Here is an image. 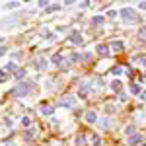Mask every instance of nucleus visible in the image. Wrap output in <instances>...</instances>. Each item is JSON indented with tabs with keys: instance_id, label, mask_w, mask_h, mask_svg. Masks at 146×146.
<instances>
[{
	"instance_id": "dca6fc26",
	"label": "nucleus",
	"mask_w": 146,
	"mask_h": 146,
	"mask_svg": "<svg viewBox=\"0 0 146 146\" xmlns=\"http://www.w3.org/2000/svg\"><path fill=\"white\" fill-rule=\"evenodd\" d=\"M92 22H94V25H103L105 18H103V16H94V20H92Z\"/></svg>"
},
{
	"instance_id": "f03ea898",
	"label": "nucleus",
	"mask_w": 146,
	"mask_h": 146,
	"mask_svg": "<svg viewBox=\"0 0 146 146\" xmlns=\"http://www.w3.org/2000/svg\"><path fill=\"white\" fill-rule=\"evenodd\" d=\"M121 18L125 23H135L136 22V12L135 8H123L121 10Z\"/></svg>"
},
{
	"instance_id": "e433bc0d",
	"label": "nucleus",
	"mask_w": 146,
	"mask_h": 146,
	"mask_svg": "<svg viewBox=\"0 0 146 146\" xmlns=\"http://www.w3.org/2000/svg\"><path fill=\"white\" fill-rule=\"evenodd\" d=\"M142 146H146V144H142Z\"/></svg>"
},
{
	"instance_id": "7ed1b4c3",
	"label": "nucleus",
	"mask_w": 146,
	"mask_h": 146,
	"mask_svg": "<svg viewBox=\"0 0 146 146\" xmlns=\"http://www.w3.org/2000/svg\"><path fill=\"white\" fill-rule=\"evenodd\" d=\"M90 90H92V82H82L80 88H78V96H80V98H86Z\"/></svg>"
},
{
	"instance_id": "9b49d317",
	"label": "nucleus",
	"mask_w": 146,
	"mask_h": 146,
	"mask_svg": "<svg viewBox=\"0 0 146 146\" xmlns=\"http://www.w3.org/2000/svg\"><path fill=\"white\" fill-rule=\"evenodd\" d=\"M51 62H53V64H60V66H62V64H64V62H62V55H60V53H55V55L51 56Z\"/></svg>"
},
{
	"instance_id": "423d86ee",
	"label": "nucleus",
	"mask_w": 146,
	"mask_h": 146,
	"mask_svg": "<svg viewBox=\"0 0 146 146\" xmlns=\"http://www.w3.org/2000/svg\"><path fill=\"white\" fill-rule=\"evenodd\" d=\"M68 41H72L74 45H82V35H80V31H72V33L68 35Z\"/></svg>"
},
{
	"instance_id": "0eeeda50",
	"label": "nucleus",
	"mask_w": 146,
	"mask_h": 146,
	"mask_svg": "<svg viewBox=\"0 0 146 146\" xmlns=\"http://www.w3.org/2000/svg\"><path fill=\"white\" fill-rule=\"evenodd\" d=\"M84 119H86L90 125H94V123L100 121V117H98V113H96V111H86V117H84Z\"/></svg>"
},
{
	"instance_id": "6ab92c4d",
	"label": "nucleus",
	"mask_w": 146,
	"mask_h": 146,
	"mask_svg": "<svg viewBox=\"0 0 146 146\" xmlns=\"http://www.w3.org/2000/svg\"><path fill=\"white\" fill-rule=\"evenodd\" d=\"M35 135H37V129H35V127H31V129L25 133V138H31V136H35Z\"/></svg>"
},
{
	"instance_id": "4be33fe9",
	"label": "nucleus",
	"mask_w": 146,
	"mask_h": 146,
	"mask_svg": "<svg viewBox=\"0 0 146 146\" xmlns=\"http://www.w3.org/2000/svg\"><path fill=\"white\" fill-rule=\"evenodd\" d=\"M84 142H86V136H84V135L76 136V144H78V146H82V144H84Z\"/></svg>"
},
{
	"instance_id": "7c9ffc66",
	"label": "nucleus",
	"mask_w": 146,
	"mask_h": 146,
	"mask_svg": "<svg viewBox=\"0 0 146 146\" xmlns=\"http://www.w3.org/2000/svg\"><path fill=\"white\" fill-rule=\"evenodd\" d=\"M39 8H49V2H45V0H41V2H39Z\"/></svg>"
},
{
	"instance_id": "f704fd0d",
	"label": "nucleus",
	"mask_w": 146,
	"mask_h": 146,
	"mask_svg": "<svg viewBox=\"0 0 146 146\" xmlns=\"http://www.w3.org/2000/svg\"><path fill=\"white\" fill-rule=\"evenodd\" d=\"M4 53H6V47H0V56L4 55Z\"/></svg>"
},
{
	"instance_id": "20e7f679",
	"label": "nucleus",
	"mask_w": 146,
	"mask_h": 146,
	"mask_svg": "<svg viewBox=\"0 0 146 146\" xmlns=\"http://www.w3.org/2000/svg\"><path fill=\"white\" fill-rule=\"evenodd\" d=\"M58 105H60V107H72V105H76V98L66 96V98H62V100L58 101Z\"/></svg>"
},
{
	"instance_id": "5701e85b",
	"label": "nucleus",
	"mask_w": 146,
	"mask_h": 146,
	"mask_svg": "<svg viewBox=\"0 0 146 146\" xmlns=\"http://www.w3.org/2000/svg\"><path fill=\"white\" fill-rule=\"evenodd\" d=\"M90 138H92V142H94V144H96V146H98V144H100V142H101V138H100V136H98V135H92Z\"/></svg>"
},
{
	"instance_id": "f3484780",
	"label": "nucleus",
	"mask_w": 146,
	"mask_h": 146,
	"mask_svg": "<svg viewBox=\"0 0 146 146\" xmlns=\"http://www.w3.org/2000/svg\"><path fill=\"white\" fill-rule=\"evenodd\" d=\"M14 76H16V80H22V78H25V70H23V68L16 70V74H14Z\"/></svg>"
},
{
	"instance_id": "412c9836",
	"label": "nucleus",
	"mask_w": 146,
	"mask_h": 146,
	"mask_svg": "<svg viewBox=\"0 0 146 146\" xmlns=\"http://www.w3.org/2000/svg\"><path fill=\"white\" fill-rule=\"evenodd\" d=\"M20 6V2H8L6 4V10H14V8H18Z\"/></svg>"
},
{
	"instance_id": "2eb2a0df",
	"label": "nucleus",
	"mask_w": 146,
	"mask_h": 146,
	"mask_svg": "<svg viewBox=\"0 0 146 146\" xmlns=\"http://www.w3.org/2000/svg\"><path fill=\"white\" fill-rule=\"evenodd\" d=\"M125 135H129V136H135V135H136V127H135V125H129V127L125 129Z\"/></svg>"
},
{
	"instance_id": "6e6552de",
	"label": "nucleus",
	"mask_w": 146,
	"mask_h": 146,
	"mask_svg": "<svg viewBox=\"0 0 146 146\" xmlns=\"http://www.w3.org/2000/svg\"><path fill=\"white\" fill-rule=\"evenodd\" d=\"M96 53H100L101 56H107L109 55V47L103 45V43H100V45H96Z\"/></svg>"
},
{
	"instance_id": "2f4dec72",
	"label": "nucleus",
	"mask_w": 146,
	"mask_h": 146,
	"mask_svg": "<svg viewBox=\"0 0 146 146\" xmlns=\"http://www.w3.org/2000/svg\"><path fill=\"white\" fill-rule=\"evenodd\" d=\"M88 6H90V2H88V0H84V2H80V8H88Z\"/></svg>"
},
{
	"instance_id": "aec40b11",
	"label": "nucleus",
	"mask_w": 146,
	"mask_h": 146,
	"mask_svg": "<svg viewBox=\"0 0 146 146\" xmlns=\"http://www.w3.org/2000/svg\"><path fill=\"white\" fill-rule=\"evenodd\" d=\"M131 94H140V86L138 84H131Z\"/></svg>"
},
{
	"instance_id": "a878e982",
	"label": "nucleus",
	"mask_w": 146,
	"mask_h": 146,
	"mask_svg": "<svg viewBox=\"0 0 146 146\" xmlns=\"http://www.w3.org/2000/svg\"><path fill=\"white\" fill-rule=\"evenodd\" d=\"M6 80H8V74L4 70H0V82H6Z\"/></svg>"
},
{
	"instance_id": "4468645a",
	"label": "nucleus",
	"mask_w": 146,
	"mask_h": 146,
	"mask_svg": "<svg viewBox=\"0 0 146 146\" xmlns=\"http://www.w3.org/2000/svg\"><path fill=\"white\" fill-rule=\"evenodd\" d=\"M111 90L113 92H121L123 90V82H121V80H113L111 82Z\"/></svg>"
},
{
	"instance_id": "cd10ccee",
	"label": "nucleus",
	"mask_w": 146,
	"mask_h": 146,
	"mask_svg": "<svg viewBox=\"0 0 146 146\" xmlns=\"http://www.w3.org/2000/svg\"><path fill=\"white\" fill-rule=\"evenodd\" d=\"M22 125H23V127H29V125H31L29 117H23V119H22Z\"/></svg>"
},
{
	"instance_id": "393cba45",
	"label": "nucleus",
	"mask_w": 146,
	"mask_h": 146,
	"mask_svg": "<svg viewBox=\"0 0 146 146\" xmlns=\"http://www.w3.org/2000/svg\"><path fill=\"white\" fill-rule=\"evenodd\" d=\"M111 72H113V74H115V76H119V74L123 72V68H121V66H115V68H113V70H111Z\"/></svg>"
},
{
	"instance_id": "a211bd4d",
	"label": "nucleus",
	"mask_w": 146,
	"mask_h": 146,
	"mask_svg": "<svg viewBox=\"0 0 146 146\" xmlns=\"http://www.w3.org/2000/svg\"><path fill=\"white\" fill-rule=\"evenodd\" d=\"M43 39H49V41H53V39H55V35L51 33V31H47V29H43Z\"/></svg>"
},
{
	"instance_id": "72a5a7b5",
	"label": "nucleus",
	"mask_w": 146,
	"mask_h": 146,
	"mask_svg": "<svg viewBox=\"0 0 146 146\" xmlns=\"http://www.w3.org/2000/svg\"><path fill=\"white\" fill-rule=\"evenodd\" d=\"M138 8H140V10H146V2H140V4H138Z\"/></svg>"
},
{
	"instance_id": "9d476101",
	"label": "nucleus",
	"mask_w": 146,
	"mask_h": 146,
	"mask_svg": "<svg viewBox=\"0 0 146 146\" xmlns=\"http://www.w3.org/2000/svg\"><path fill=\"white\" fill-rule=\"evenodd\" d=\"M142 142V135H135V136H129L127 144H140Z\"/></svg>"
},
{
	"instance_id": "c9c22d12",
	"label": "nucleus",
	"mask_w": 146,
	"mask_h": 146,
	"mask_svg": "<svg viewBox=\"0 0 146 146\" xmlns=\"http://www.w3.org/2000/svg\"><path fill=\"white\" fill-rule=\"evenodd\" d=\"M0 43H2V37H0Z\"/></svg>"
},
{
	"instance_id": "c756f323",
	"label": "nucleus",
	"mask_w": 146,
	"mask_h": 146,
	"mask_svg": "<svg viewBox=\"0 0 146 146\" xmlns=\"http://www.w3.org/2000/svg\"><path fill=\"white\" fill-rule=\"evenodd\" d=\"M138 37H140V39H146V27H144V29L140 27V31H138Z\"/></svg>"
},
{
	"instance_id": "b1692460",
	"label": "nucleus",
	"mask_w": 146,
	"mask_h": 146,
	"mask_svg": "<svg viewBox=\"0 0 146 146\" xmlns=\"http://www.w3.org/2000/svg\"><path fill=\"white\" fill-rule=\"evenodd\" d=\"M113 111H115V105H109V103H107V105H105V113H109V115H111Z\"/></svg>"
},
{
	"instance_id": "c85d7f7f",
	"label": "nucleus",
	"mask_w": 146,
	"mask_h": 146,
	"mask_svg": "<svg viewBox=\"0 0 146 146\" xmlns=\"http://www.w3.org/2000/svg\"><path fill=\"white\" fill-rule=\"evenodd\" d=\"M6 70H18V66H16L14 62H8V64H6Z\"/></svg>"
},
{
	"instance_id": "473e14b6",
	"label": "nucleus",
	"mask_w": 146,
	"mask_h": 146,
	"mask_svg": "<svg viewBox=\"0 0 146 146\" xmlns=\"http://www.w3.org/2000/svg\"><path fill=\"white\" fill-rule=\"evenodd\" d=\"M140 100L146 101V90H144V92H140Z\"/></svg>"
},
{
	"instance_id": "ddd939ff",
	"label": "nucleus",
	"mask_w": 146,
	"mask_h": 146,
	"mask_svg": "<svg viewBox=\"0 0 146 146\" xmlns=\"http://www.w3.org/2000/svg\"><path fill=\"white\" fill-rule=\"evenodd\" d=\"M111 49L119 53V51H123V49H125V43H123V41H111Z\"/></svg>"
},
{
	"instance_id": "39448f33",
	"label": "nucleus",
	"mask_w": 146,
	"mask_h": 146,
	"mask_svg": "<svg viewBox=\"0 0 146 146\" xmlns=\"http://www.w3.org/2000/svg\"><path fill=\"white\" fill-rule=\"evenodd\" d=\"M33 64H35V68H39V70H45V68L49 66L47 58H43V56H37V58L33 60Z\"/></svg>"
},
{
	"instance_id": "bb28decb",
	"label": "nucleus",
	"mask_w": 146,
	"mask_h": 146,
	"mask_svg": "<svg viewBox=\"0 0 146 146\" xmlns=\"http://www.w3.org/2000/svg\"><path fill=\"white\" fill-rule=\"evenodd\" d=\"M107 18H109V20L117 18V12H115V10H109V12H107Z\"/></svg>"
},
{
	"instance_id": "f8f14e48",
	"label": "nucleus",
	"mask_w": 146,
	"mask_h": 146,
	"mask_svg": "<svg viewBox=\"0 0 146 146\" xmlns=\"http://www.w3.org/2000/svg\"><path fill=\"white\" fill-rule=\"evenodd\" d=\"M53 113H55V109H53L51 105H41V115L49 117V115H53Z\"/></svg>"
},
{
	"instance_id": "1a4fd4ad",
	"label": "nucleus",
	"mask_w": 146,
	"mask_h": 146,
	"mask_svg": "<svg viewBox=\"0 0 146 146\" xmlns=\"http://www.w3.org/2000/svg\"><path fill=\"white\" fill-rule=\"evenodd\" d=\"M98 123H100V127L103 129V131H107V129L111 127V119H109V117H103V119H100Z\"/></svg>"
},
{
	"instance_id": "f257e3e1",
	"label": "nucleus",
	"mask_w": 146,
	"mask_h": 146,
	"mask_svg": "<svg viewBox=\"0 0 146 146\" xmlns=\"http://www.w3.org/2000/svg\"><path fill=\"white\" fill-rule=\"evenodd\" d=\"M31 90H33V82H20L18 88H16V96L18 98H25Z\"/></svg>"
}]
</instances>
